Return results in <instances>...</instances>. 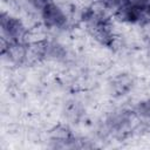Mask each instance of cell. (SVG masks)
I'll list each match as a JSON object with an SVG mask.
<instances>
[{"instance_id":"5","label":"cell","mask_w":150,"mask_h":150,"mask_svg":"<svg viewBox=\"0 0 150 150\" xmlns=\"http://www.w3.org/2000/svg\"><path fill=\"white\" fill-rule=\"evenodd\" d=\"M132 109L141 124L142 131H149L150 130V100L139 102Z\"/></svg>"},{"instance_id":"2","label":"cell","mask_w":150,"mask_h":150,"mask_svg":"<svg viewBox=\"0 0 150 150\" xmlns=\"http://www.w3.org/2000/svg\"><path fill=\"white\" fill-rule=\"evenodd\" d=\"M39 11L43 23L53 29H63L68 26V16L55 0H32Z\"/></svg>"},{"instance_id":"1","label":"cell","mask_w":150,"mask_h":150,"mask_svg":"<svg viewBox=\"0 0 150 150\" xmlns=\"http://www.w3.org/2000/svg\"><path fill=\"white\" fill-rule=\"evenodd\" d=\"M81 19L87 32L100 45L107 48H112L115 46L116 35L114 26L105 12L96 8H87L83 11Z\"/></svg>"},{"instance_id":"4","label":"cell","mask_w":150,"mask_h":150,"mask_svg":"<svg viewBox=\"0 0 150 150\" xmlns=\"http://www.w3.org/2000/svg\"><path fill=\"white\" fill-rule=\"evenodd\" d=\"M129 23H144L150 19V0H125L123 8L116 15Z\"/></svg>"},{"instance_id":"6","label":"cell","mask_w":150,"mask_h":150,"mask_svg":"<svg viewBox=\"0 0 150 150\" xmlns=\"http://www.w3.org/2000/svg\"><path fill=\"white\" fill-rule=\"evenodd\" d=\"M103 9L109 11L114 13V15H117V13L123 8L125 0H97Z\"/></svg>"},{"instance_id":"3","label":"cell","mask_w":150,"mask_h":150,"mask_svg":"<svg viewBox=\"0 0 150 150\" xmlns=\"http://www.w3.org/2000/svg\"><path fill=\"white\" fill-rule=\"evenodd\" d=\"M0 21H1L2 43L26 42L28 30L20 19H18V18L8 14V13L2 12Z\"/></svg>"}]
</instances>
